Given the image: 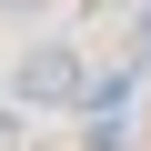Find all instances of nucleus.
I'll list each match as a JSON object with an SVG mask.
<instances>
[{
  "label": "nucleus",
  "instance_id": "f257e3e1",
  "mask_svg": "<svg viewBox=\"0 0 151 151\" xmlns=\"http://www.w3.org/2000/svg\"><path fill=\"white\" fill-rule=\"evenodd\" d=\"M81 91H91V60L70 50V40H30L10 60V101L20 111H81Z\"/></svg>",
  "mask_w": 151,
  "mask_h": 151
},
{
  "label": "nucleus",
  "instance_id": "f03ea898",
  "mask_svg": "<svg viewBox=\"0 0 151 151\" xmlns=\"http://www.w3.org/2000/svg\"><path fill=\"white\" fill-rule=\"evenodd\" d=\"M60 0H0V20H50Z\"/></svg>",
  "mask_w": 151,
  "mask_h": 151
},
{
  "label": "nucleus",
  "instance_id": "7ed1b4c3",
  "mask_svg": "<svg viewBox=\"0 0 151 151\" xmlns=\"http://www.w3.org/2000/svg\"><path fill=\"white\" fill-rule=\"evenodd\" d=\"M141 60H151V10H141Z\"/></svg>",
  "mask_w": 151,
  "mask_h": 151
},
{
  "label": "nucleus",
  "instance_id": "20e7f679",
  "mask_svg": "<svg viewBox=\"0 0 151 151\" xmlns=\"http://www.w3.org/2000/svg\"><path fill=\"white\" fill-rule=\"evenodd\" d=\"M0 151H10V141H0Z\"/></svg>",
  "mask_w": 151,
  "mask_h": 151
}]
</instances>
